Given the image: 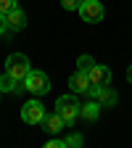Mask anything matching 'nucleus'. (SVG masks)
I'll return each mask as SVG.
<instances>
[{"label": "nucleus", "instance_id": "obj_1", "mask_svg": "<svg viewBox=\"0 0 132 148\" xmlns=\"http://www.w3.org/2000/svg\"><path fill=\"white\" fill-rule=\"evenodd\" d=\"M77 92H69V95H61L58 101H55V111L64 116L66 124H74V119L79 116V111H82V103L74 98Z\"/></svg>", "mask_w": 132, "mask_h": 148}, {"label": "nucleus", "instance_id": "obj_2", "mask_svg": "<svg viewBox=\"0 0 132 148\" xmlns=\"http://www.w3.org/2000/svg\"><path fill=\"white\" fill-rule=\"evenodd\" d=\"M5 71L24 82V77L32 71V64H29V58H27L24 53H8V58H5Z\"/></svg>", "mask_w": 132, "mask_h": 148}, {"label": "nucleus", "instance_id": "obj_3", "mask_svg": "<svg viewBox=\"0 0 132 148\" xmlns=\"http://www.w3.org/2000/svg\"><path fill=\"white\" fill-rule=\"evenodd\" d=\"M24 87L32 92V95H45V92L50 90V79H48V74L45 71H37V69H32L27 77H24Z\"/></svg>", "mask_w": 132, "mask_h": 148}, {"label": "nucleus", "instance_id": "obj_4", "mask_svg": "<svg viewBox=\"0 0 132 148\" xmlns=\"http://www.w3.org/2000/svg\"><path fill=\"white\" fill-rule=\"evenodd\" d=\"M21 119H24L27 124H42V119H45V106L37 101V98L27 101V103L21 106Z\"/></svg>", "mask_w": 132, "mask_h": 148}, {"label": "nucleus", "instance_id": "obj_5", "mask_svg": "<svg viewBox=\"0 0 132 148\" xmlns=\"http://www.w3.org/2000/svg\"><path fill=\"white\" fill-rule=\"evenodd\" d=\"M79 16H82V21H87V24H98V21H103L106 11H103V5L98 3V0H82Z\"/></svg>", "mask_w": 132, "mask_h": 148}, {"label": "nucleus", "instance_id": "obj_6", "mask_svg": "<svg viewBox=\"0 0 132 148\" xmlns=\"http://www.w3.org/2000/svg\"><path fill=\"white\" fill-rule=\"evenodd\" d=\"M87 92H90V95L95 98L101 106H114V103H116V92H114V90H108V85H103V87L90 85V90H87Z\"/></svg>", "mask_w": 132, "mask_h": 148}, {"label": "nucleus", "instance_id": "obj_7", "mask_svg": "<svg viewBox=\"0 0 132 148\" xmlns=\"http://www.w3.org/2000/svg\"><path fill=\"white\" fill-rule=\"evenodd\" d=\"M87 77H90V82H92V85L103 87V85H108V82H111V69H108V66H103V64H95V66L87 71Z\"/></svg>", "mask_w": 132, "mask_h": 148}, {"label": "nucleus", "instance_id": "obj_8", "mask_svg": "<svg viewBox=\"0 0 132 148\" xmlns=\"http://www.w3.org/2000/svg\"><path fill=\"white\" fill-rule=\"evenodd\" d=\"M90 77H87V71H82V69H77L69 77V87H71V92H87L90 90Z\"/></svg>", "mask_w": 132, "mask_h": 148}, {"label": "nucleus", "instance_id": "obj_9", "mask_svg": "<svg viewBox=\"0 0 132 148\" xmlns=\"http://www.w3.org/2000/svg\"><path fill=\"white\" fill-rule=\"evenodd\" d=\"M64 127H66V122H64V116L58 114V111H53V114H45V119H42V130H45V132L58 135Z\"/></svg>", "mask_w": 132, "mask_h": 148}, {"label": "nucleus", "instance_id": "obj_10", "mask_svg": "<svg viewBox=\"0 0 132 148\" xmlns=\"http://www.w3.org/2000/svg\"><path fill=\"white\" fill-rule=\"evenodd\" d=\"M5 24H8V32H21L27 27V13L21 8H13L11 13H5Z\"/></svg>", "mask_w": 132, "mask_h": 148}, {"label": "nucleus", "instance_id": "obj_11", "mask_svg": "<svg viewBox=\"0 0 132 148\" xmlns=\"http://www.w3.org/2000/svg\"><path fill=\"white\" fill-rule=\"evenodd\" d=\"M0 90H3V92H21V90H27L24 87V82L21 79H16L13 77V74H0Z\"/></svg>", "mask_w": 132, "mask_h": 148}, {"label": "nucleus", "instance_id": "obj_12", "mask_svg": "<svg viewBox=\"0 0 132 148\" xmlns=\"http://www.w3.org/2000/svg\"><path fill=\"white\" fill-rule=\"evenodd\" d=\"M101 108H103V106H101V103H98L95 98H92L90 103H85V106H82L79 116H82L85 122H95V119H98V114H101Z\"/></svg>", "mask_w": 132, "mask_h": 148}, {"label": "nucleus", "instance_id": "obj_13", "mask_svg": "<svg viewBox=\"0 0 132 148\" xmlns=\"http://www.w3.org/2000/svg\"><path fill=\"white\" fill-rule=\"evenodd\" d=\"M79 145H85V138H82V135L74 132V135L66 138V148H79Z\"/></svg>", "mask_w": 132, "mask_h": 148}, {"label": "nucleus", "instance_id": "obj_14", "mask_svg": "<svg viewBox=\"0 0 132 148\" xmlns=\"http://www.w3.org/2000/svg\"><path fill=\"white\" fill-rule=\"evenodd\" d=\"M77 66H79L82 71H90L92 66H95V61H92L90 56H79V61H77Z\"/></svg>", "mask_w": 132, "mask_h": 148}, {"label": "nucleus", "instance_id": "obj_15", "mask_svg": "<svg viewBox=\"0 0 132 148\" xmlns=\"http://www.w3.org/2000/svg\"><path fill=\"white\" fill-rule=\"evenodd\" d=\"M13 8H18V0H0V13H11Z\"/></svg>", "mask_w": 132, "mask_h": 148}, {"label": "nucleus", "instance_id": "obj_16", "mask_svg": "<svg viewBox=\"0 0 132 148\" xmlns=\"http://www.w3.org/2000/svg\"><path fill=\"white\" fill-rule=\"evenodd\" d=\"M61 5H64L66 11H79V5H82V0H61Z\"/></svg>", "mask_w": 132, "mask_h": 148}, {"label": "nucleus", "instance_id": "obj_17", "mask_svg": "<svg viewBox=\"0 0 132 148\" xmlns=\"http://www.w3.org/2000/svg\"><path fill=\"white\" fill-rule=\"evenodd\" d=\"M48 148H66V140H58V138H50L48 143H45Z\"/></svg>", "mask_w": 132, "mask_h": 148}, {"label": "nucleus", "instance_id": "obj_18", "mask_svg": "<svg viewBox=\"0 0 132 148\" xmlns=\"http://www.w3.org/2000/svg\"><path fill=\"white\" fill-rule=\"evenodd\" d=\"M8 32V24H5V13H0V34Z\"/></svg>", "mask_w": 132, "mask_h": 148}, {"label": "nucleus", "instance_id": "obj_19", "mask_svg": "<svg viewBox=\"0 0 132 148\" xmlns=\"http://www.w3.org/2000/svg\"><path fill=\"white\" fill-rule=\"evenodd\" d=\"M127 82L132 85V66H127Z\"/></svg>", "mask_w": 132, "mask_h": 148}, {"label": "nucleus", "instance_id": "obj_20", "mask_svg": "<svg viewBox=\"0 0 132 148\" xmlns=\"http://www.w3.org/2000/svg\"><path fill=\"white\" fill-rule=\"evenodd\" d=\"M0 95H3V90H0Z\"/></svg>", "mask_w": 132, "mask_h": 148}]
</instances>
